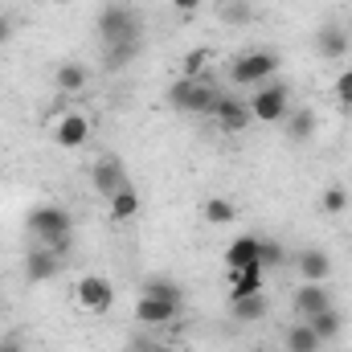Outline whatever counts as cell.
Listing matches in <instances>:
<instances>
[{"label":"cell","mask_w":352,"mask_h":352,"mask_svg":"<svg viewBox=\"0 0 352 352\" xmlns=\"http://www.w3.org/2000/svg\"><path fill=\"white\" fill-rule=\"evenodd\" d=\"M311 324V332L328 344V340H336L340 332H344V316H340V307H328V311H320V316H311L307 320Z\"/></svg>","instance_id":"ffe728a7"},{"label":"cell","mask_w":352,"mask_h":352,"mask_svg":"<svg viewBox=\"0 0 352 352\" xmlns=\"http://www.w3.org/2000/svg\"><path fill=\"white\" fill-rule=\"evenodd\" d=\"M127 352H152V344H135V349H127Z\"/></svg>","instance_id":"836d02e7"},{"label":"cell","mask_w":352,"mask_h":352,"mask_svg":"<svg viewBox=\"0 0 352 352\" xmlns=\"http://www.w3.org/2000/svg\"><path fill=\"white\" fill-rule=\"evenodd\" d=\"M176 316H180V303H168V299H156V295H144L135 299V320L144 328H168Z\"/></svg>","instance_id":"30bf717a"},{"label":"cell","mask_w":352,"mask_h":352,"mask_svg":"<svg viewBox=\"0 0 352 352\" xmlns=\"http://www.w3.org/2000/svg\"><path fill=\"white\" fill-rule=\"evenodd\" d=\"M62 266H66L62 254H54L50 246H33V250L25 254V278H29V283H50V278L62 274Z\"/></svg>","instance_id":"8fae6325"},{"label":"cell","mask_w":352,"mask_h":352,"mask_svg":"<svg viewBox=\"0 0 352 352\" xmlns=\"http://www.w3.org/2000/svg\"><path fill=\"white\" fill-rule=\"evenodd\" d=\"M250 263H263V238L258 234H242L226 246V266L238 270V266H250Z\"/></svg>","instance_id":"9a60e30c"},{"label":"cell","mask_w":352,"mask_h":352,"mask_svg":"<svg viewBox=\"0 0 352 352\" xmlns=\"http://www.w3.org/2000/svg\"><path fill=\"white\" fill-rule=\"evenodd\" d=\"M25 230L33 234L37 246H50L54 254L70 258V250H74V217H70V209H62V205H37V209H29Z\"/></svg>","instance_id":"6da1fadb"},{"label":"cell","mask_w":352,"mask_h":352,"mask_svg":"<svg viewBox=\"0 0 352 352\" xmlns=\"http://www.w3.org/2000/svg\"><path fill=\"white\" fill-rule=\"evenodd\" d=\"M336 102H340V107H352V70H344V74L336 78Z\"/></svg>","instance_id":"f546056e"},{"label":"cell","mask_w":352,"mask_h":352,"mask_svg":"<svg viewBox=\"0 0 352 352\" xmlns=\"http://www.w3.org/2000/svg\"><path fill=\"white\" fill-rule=\"evenodd\" d=\"M173 4L180 12H197V8H201V0H173Z\"/></svg>","instance_id":"1f68e13d"},{"label":"cell","mask_w":352,"mask_h":352,"mask_svg":"<svg viewBox=\"0 0 352 352\" xmlns=\"http://www.w3.org/2000/svg\"><path fill=\"white\" fill-rule=\"evenodd\" d=\"M98 37H102V45H127V41H140V16H135V8L131 4H123V0H111V4H102V12H98Z\"/></svg>","instance_id":"3957f363"},{"label":"cell","mask_w":352,"mask_h":352,"mask_svg":"<svg viewBox=\"0 0 352 352\" xmlns=\"http://www.w3.org/2000/svg\"><path fill=\"white\" fill-rule=\"evenodd\" d=\"M263 283H266V266H263V263L238 266V270H230V299L263 295Z\"/></svg>","instance_id":"5bb4252c"},{"label":"cell","mask_w":352,"mask_h":352,"mask_svg":"<svg viewBox=\"0 0 352 352\" xmlns=\"http://www.w3.org/2000/svg\"><path fill=\"white\" fill-rule=\"evenodd\" d=\"M54 140H58V148H82L90 140V123L82 111H66L62 119H58V127H54Z\"/></svg>","instance_id":"7c38bea8"},{"label":"cell","mask_w":352,"mask_h":352,"mask_svg":"<svg viewBox=\"0 0 352 352\" xmlns=\"http://www.w3.org/2000/svg\"><path fill=\"white\" fill-rule=\"evenodd\" d=\"M217 98H221V90L213 87L209 70L201 78H176L173 87H168V102H173L176 111H184V115H209Z\"/></svg>","instance_id":"7a4b0ae2"},{"label":"cell","mask_w":352,"mask_h":352,"mask_svg":"<svg viewBox=\"0 0 352 352\" xmlns=\"http://www.w3.org/2000/svg\"><path fill=\"white\" fill-rule=\"evenodd\" d=\"M213 123L221 127V131H246L250 123H254V115H250V102L246 98H238V94H221L217 102H213Z\"/></svg>","instance_id":"8992f818"},{"label":"cell","mask_w":352,"mask_h":352,"mask_svg":"<svg viewBox=\"0 0 352 352\" xmlns=\"http://www.w3.org/2000/svg\"><path fill=\"white\" fill-rule=\"evenodd\" d=\"M328 307H336V303H332V291H328L324 283H303V287H295V295H291L295 320H311V316H320V311H328Z\"/></svg>","instance_id":"ba28073f"},{"label":"cell","mask_w":352,"mask_h":352,"mask_svg":"<svg viewBox=\"0 0 352 352\" xmlns=\"http://www.w3.org/2000/svg\"><path fill=\"white\" fill-rule=\"evenodd\" d=\"M283 123H287V135H291L295 144H307V140L316 135V111H291Z\"/></svg>","instance_id":"603a6c76"},{"label":"cell","mask_w":352,"mask_h":352,"mask_svg":"<svg viewBox=\"0 0 352 352\" xmlns=\"http://www.w3.org/2000/svg\"><path fill=\"white\" fill-rule=\"evenodd\" d=\"M8 37H12V25H8V16H0V45H4Z\"/></svg>","instance_id":"d6a6232c"},{"label":"cell","mask_w":352,"mask_h":352,"mask_svg":"<svg viewBox=\"0 0 352 352\" xmlns=\"http://www.w3.org/2000/svg\"><path fill=\"white\" fill-rule=\"evenodd\" d=\"M152 352H176V349H168V344H156V349H152Z\"/></svg>","instance_id":"e575fe53"},{"label":"cell","mask_w":352,"mask_h":352,"mask_svg":"<svg viewBox=\"0 0 352 352\" xmlns=\"http://www.w3.org/2000/svg\"><path fill=\"white\" fill-rule=\"evenodd\" d=\"M205 62H209V50H192V54L184 58V74H180V78H201V74H205Z\"/></svg>","instance_id":"4316f807"},{"label":"cell","mask_w":352,"mask_h":352,"mask_svg":"<svg viewBox=\"0 0 352 352\" xmlns=\"http://www.w3.org/2000/svg\"><path fill=\"white\" fill-rule=\"evenodd\" d=\"M221 21H230V25H238V21H242V25H246V21H250V8H246V0H234V4H226V8H221Z\"/></svg>","instance_id":"f1b7e54d"},{"label":"cell","mask_w":352,"mask_h":352,"mask_svg":"<svg viewBox=\"0 0 352 352\" xmlns=\"http://www.w3.org/2000/svg\"><path fill=\"white\" fill-rule=\"evenodd\" d=\"M283 344H287V352H320V349H324V340L311 332V324H307V320H295V324L283 332Z\"/></svg>","instance_id":"ac0fdd59"},{"label":"cell","mask_w":352,"mask_h":352,"mask_svg":"<svg viewBox=\"0 0 352 352\" xmlns=\"http://www.w3.org/2000/svg\"><path fill=\"white\" fill-rule=\"evenodd\" d=\"M250 102V115H254V123H283L287 115H291V87L287 82H263V87L254 90V98H246Z\"/></svg>","instance_id":"277c9868"},{"label":"cell","mask_w":352,"mask_h":352,"mask_svg":"<svg viewBox=\"0 0 352 352\" xmlns=\"http://www.w3.org/2000/svg\"><path fill=\"white\" fill-rule=\"evenodd\" d=\"M135 58H140V41H127V45H102V66H107V70H127Z\"/></svg>","instance_id":"7402d4cb"},{"label":"cell","mask_w":352,"mask_h":352,"mask_svg":"<svg viewBox=\"0 0 352 352\" xmlns=\"http://www.w3.org/2000/svg\"><path fill=\"white\" fill-rule=\"evenodd\" d=\"M87 78H90V70L82 62H62L54 70V90L58 94H82L87 90Z\"/></svg>","instance_id":"2e32d148"},{"label":"cell","mask_w":352,"mask_h":352,"mask_svg":"<svg viewBox=\"0 0 352 352\" xmlns=\"http://www.w3.org/2000/svg\"><path fill=\"white\" fill-rule=\"evenodd\" d=\"M320 209H324V213H332V217H336V213H344V209H349V188H344V184H328V188H324V197H320Z\"/></svg>","instance_id":"484cf974"},{"label":"cell","mask_w":352,"mask_h":352,"mask_svg":"<svg viewBox=\"0 0 352 352\" xmlns=\"http://www.w3.org/2000/svg\"><path fill=\"white\" fill-rule=\"evenodd\" d=\"M274 74H278V54H270V50H250L230 66V78L238 87H263Z\"/></svg>","instance_id":"5b68a950"},{"label":"cell","mask_w":352,"mask_h":352,"mask_svg":"<svg viewBox=\"0 0 352 352\" xmlns=\"http://www.w3.org/2000/svg\"><path fill=\"white\" fill-rule=\"evenodd\" d=\"M74 299H78V307L82 311H107L111 303H115V287L102 278V274H82L78 278V287H74Z\"/></svg>","instance_id":"52a82bcc"},{"label":"cell","mask_w":352,"mask_h":352,"mask_svg":"<svg viewBox=\"0 0 352 352\" xmlns=\"http://www.w3.org/2000/svg\"><path fill=\"white\" fill-rule=\"evenodd\" d=\"M349 50L352 45H349V29H344V25L332 21V25H324V29L316 33V54H320L324 62H340Z\"/></svg>","instance_id":"4fadbf2b"},{"label":"cell","mask_w":352,"mask_h":352,"mask_svg":"<svg viewBox=\"0 0 352 352\" xmlns=\"http://www.w3.org/2000/svg\"><path fill=\"white\" fill-rule=\"evenodd\" d=\"M299 274H303V283H328V274H332V258H328L324 250L307 246V250L299 254Z\"/></svg>","instance_id":"e0dca14e"},{"label":"cell","mask_w":352,"mask_h":352,"mask_svg":"<svg viewBox=\"0 0 352 352\" xmlns=\"http://www.w3.org/2000/svg\"><path fill=\"white\" fill-rule=\"evenodd\" d=\"M230 316L238 324H258L266 316V299L263 295H246V299H230Z\"/></svg>","instance_id":"44dd1931"},{"label":"cell","mask_w":352,"mask_h":352,"mask_svg":"<svg viewBox=\"0 0 352 352\" xmlns=\"http://www.w3.org/2000/svg\"><path fill=\"white\" fill-rule=\"evenodd\" d=\"M0 352H25V336H16V332L4 336V340H0Z\"/></svg>","instance_id":"4dcf8cb0"},{"label":"cell","mask_w":352,"mask_h":352,"mask_svg":"<svg viewBox=\"0 0 352 352\" xmlns=\"http://www.w3.org/2000/svg\"><path fill=\"white\" fill-rule=\"evenodd\" d=\"M90 184H94V192L107 201L111 192H119L123 184H127V168H123V160L119 156H102V160H94V168H90Z\"/></svg>","instance_id":"9c48e42d"},{"label":"cell","mask_w":352,"mask_h":352,"mask_svg":"<svg viewBox=\"0 0 352 352\" xmlns=\"http://www.w3.org/2000/svg\"><path fill=\"white\" fill-rule=\"evenodd\" d=\"M201 213H205V221H209V226H230V221L238 217V209H234V201H230V197H209V201L201 205Z\"/></svg>","instance_id":"cb8c5ba5"},{"label":"cell","mask_w":352,"mask_h":352,"mask_svg":"<svg viewBox=\"0 0 352 352\" xmlns=\"http://www.w3.org/2000/svg\"><path fill=\"white\" fill-rule=\"evenodd\" d=\"M287 263V250H283V242H266L263 238V266L270 270V266H283Z\"/></svg>","instance_id":"83f0119b"},{"label":"cell","mask_w":352,"mask_h":352,"mask_svg":"<svg viewBox=\"0 0 352 352\" xmlns=\"http://www.w3.org/2000/svg\"><path fill=\"white\" fill-rule=\"evenodd\" d=\"M107 205H111V221H131L135 213H140V192L131 188V180L119 188V192H111L107 197Z\"/></svg>","instance_id":"d6986e66"},{"label":"cell","mask_w":352,"mask_h":352,"mask_svg":"<svg viewBox=\"0 0 352 352\" xmlns=\"http://www.w3.org/2000/svg\"><path fill=\"white\" fill-rule=\"evenodd\" d=\"M144 295H156V299H168V303H180L184 307V287L173 283V278H160V274L144 283Z\"/></svg>","instance_id":"d4e9b609"}]
</instances>
